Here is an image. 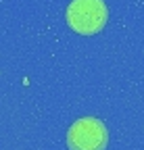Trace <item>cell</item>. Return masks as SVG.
I'll list each match as a JSON object with an SVG mask.
<instances>
[{"instance_id": "6da1fadb", "label": "cell", "mask_w": 144, "mask_h": 150, "mask_svg": "<svg viewBox=\"0 0 144 150\" xmlns=\"http://www.w3.org/2000/svg\"><path fill=\"white\" fill-rule=\"evenodd\" d=\"M67 23L77 33H96L106 23V6L102 0H73L67 8Z\"/></svg>"}, {"instance_id": "7a4b0ae2", "label": "cell", "mask_w": 144, "mask_h": 150, "mask_svg": "<svg viewBox=\"0 0 144 150\" xmlns=\"http://www.w3.org/2000/svg\"><path fill=\"white\" fill-rule=\"evenodd\" d=\"M106 142H109L106 127L96 117L77 119L67 131L69 150H104Z\"/></svg>"}]
</instances>
